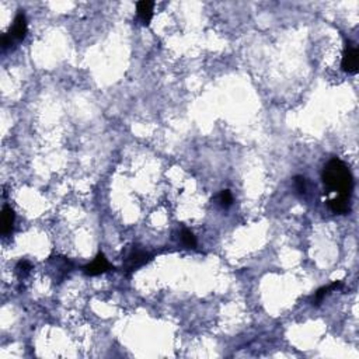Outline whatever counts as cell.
Masks as SVG:
<instances>
[{"label":"cell","instance_id":"12","mask_svg":"<svg viewBox=\"0 0 359 359\" xmlns=\"http://www.w3.org/2000/svg\"><path fill=\"white\" fill-rule=\"evenodd\" d=\"M30 269H31V264L28 263V261H20V263L17 264V271H19L20 274H23V275L28 274Z\"/></svg>","mask_w":359,"mask_h":359},{"label":"cell","instance_id":"11","mask_svg":"<svg viewBox=\"0 0 359 359\" xmlns=\"http://www.w3.org/2000/svg\"><path fill=\"white\" fill-rule=\"evenodd\" d=\"M295 187H296V190H297V193H299V194L306 193V180H305V177H302V175H296V177H295Z\"/></svg>","mask_w":359,"mask_h":359},{"label":"cell","instance_id":"3","mask_svg":"<svg viewBox=\"0 0 359 359\" xmlns=\"http://www.w3.org/2000/svg\"><path fill=\"white\" fill-rule=\"evenodd\" d=\"M109 268H111V265L107 261L105 256H104L103 253H98L96 258H94V261L89 264V265H86L83 269L87 275H100V274L107 272Z\"/></svg>","mask_w":359,"mask_h":359},{"label":"cell","instance_id":"10","mask_svg":"<svg viewBox=\"0 0 359 359\" xmlns=\"http://www.w3.org/2000/svg\"><path fill=\"white\" fill-rule=\"evenodd\" d=\"M219 202H220V205L223 206V208H229V206L231 205L233 197H231V193L229 190H223V191L220 193V195H219Z\"/></svg>","mask_w":359,"mask_h":359},{"label":"cell","instance_id":"4","mask_svg":"<svg viewBox=\"0 0 359 359\" xmlns=\"http://www.w3.org/2000/svg\"><path fill=\"white\" fill-rule=\"evenodd\" d=\"M26 34H27L26 16H24V13L20 12V13L16 16V19H14L13 27L10 28V34H9V35L12 37V39L21 41V39L26 38Z\"/></svg>","mask_w":359,"mask_h":359},{"label":"cell","instance_id":"9","mask_svg":"<svg viewBox=\"0 0 359 359\" xmlns=\"http://www.w3.org/2000/svg\"><path fill=\"white\" fill-rule=\"evenodd\" d=\"M181 240H183V243L186 244L187 247H195L197 246V240H195L193 231L187 230V229L181 231Z\"/></svg>","mask_w":359,"mask_h":359},{"label":"cell","instance_id":"8","mask_svg":"<svg viewBox=\"0 0 359 359\" xmlns=\"http://www.w3.org/2000/svg\"><path fill=\"white\" fill-rule=\"evenodd\" d=\"M348 199L349 198H345V197L338 195L337 198L328 201V206H330V209L335 212V213H345V212L348 211Z\"/></svg>","mask_w":359,"mask_h":359},{"label":"cell","instance_id":"6","mask_svg":"<svg viewBox=\"0 0 359 359\" xmlns=\"http://www.w3.org/2000/svg\"><path fill=\"white\" fill-rule=\"evenodd\" d=\"M149 256L141 250H134L127 257V267L129 271H135L136 268L142 267L145 263H148Z\"/></svg>","mask_w":359,"mask_h":359},{"label":"cell","instance_id":"2","mask_svg":"<svg viewBox=\"0 0 359 359\" xmlns=\"http://www.w3.org/2000/svg\"><path fill=\"white\" fill-rule=\"evenodd\" d=\"M341 66H342V71L346 72V73H356V72H358L359 53L358 49H356L353 45L349 44L345 48L344 55H342Z\"/></svg>","mask_w":359,"mask_h":359},{"label":"cell","instance_id":"7","mask_svg":"<svg viewBox=\"0 0 359 359\" xmlns=\"http://www.w3.org/2000/svg\"><path fill=\"white\" fill-rule=\"evenodd\" d=\"M153 6H154L153 2H146V0L139 2V3L136 5L138 16L141 17L142 23L146 24V26L150 23V20H152V17H153Z\"/></svg>","mask_w":359,"mask_h":359},{"label":"cell","instance_id":"5","mask_svg":"<svg viewBox=\"0 0 359 359\" xmlns=\"http://www.w3.org/2000/svg\"><path fill=\"white\" fill-rule=\"evenodd\" d=\"M14 211L10 206H3V211H2V234L7 236L13 231L14 226Z\"/></svg>","mask_w":359,"mask_h":359},{"label":"cell","instance_id":"1","mask_svg":"<svg viewBox=\"0 0 359 359\" xmlns=\"http://www.w3.org/2000/svg\"><path fill=\"white\" fill-rule=\"evenodd\" d=\"M323 183L330 191H337L338 195L349 198L352 191V175L340 159H333L327 163L323 171Z\"/></svg>","mask_w":359,"mask_h":359}]
</instances>
